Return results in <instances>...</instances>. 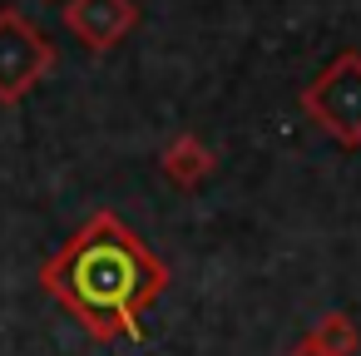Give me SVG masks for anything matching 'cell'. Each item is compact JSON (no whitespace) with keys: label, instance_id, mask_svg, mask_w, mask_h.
Masks as SVG:
<instances>
[{"label":"cell","instance_id":"obj_1","mask_svg":"<svg viewBox=\"0 0 361 356\" xmlns=\"http://www.w3.org/2000/svg\"><path fill=\"white\" fill-rule=\"evenodd\" d=\"M35 282L75 317L90 341L139 346L144 312L169 292V262L114 208H99L65 238L55 257L40 262Z\"/></svg>","mask_w":361,"mask_h":356},{"label":"cell","instance_id":"obj_2","mask_svg":"<svg viewBox=\"0 0 361 356\" xmlns=\"http://www.w3.org/2000/svg\"><path fill=\"white\" fill-rule=\"evenodd\" d=\"M302 114L346 154L361 149V50L331 55L297 94Z\"/></svg>","mask_w":361,"mask_h":356},{"label":"cell","instance_id":"obj_3","mask_svg":"<svg viewBox=\"0 0 361 356\" xmlns=\"http://www.w3.org/2000/svg\"><path fill=\"white\" fill-rule=\"evenodd\" d=\"M60 65L55 40L20 11V6H0V104H25L50 70Z\"/></svg>","mask_w":361,"mask_h":356},{"label":"cell","instance_id":"obj_4","mask_svg":"<svg viewBox=\"0 0 361 356\" xmlns=\"http://www.w3.org/2000/svg\"><path fill=\"white\" fill-rule=\"evenodd\" d=\"M60 20L90 55H109L139 30V0H65Z\"/></svg>","mask_w":361,"mask_h":356},{"label":"cell","instance_id":"obj_5","mask_svg":"<svg viewBox=\"0 0 361 356\" xmlns=\"http://www.w3.org/2000/svg\"><path fill=\"white\" fill-rule=\"evenodd\" d=\"M213 168H218V154L198 139V134H173L164 149H159V173L173 183V188H183V193H193L198 183H208L213 178Z\"/></svg>","mask_w":361,"mask_h":356},{"label":"cell","instance_id":"obj_6","mask_svg":"<svg viewBox=\"0 0 361 356\" xmlns=\"http://www.w3.org/2000/svg\"><path fill=\"white\" fill-rule=\"evenodd\" d=\"M302 341H307L312 351H322V356H356L361 331H356V321H351L346 312H322V317L302 331Z\"/></svg>","mask_w":361,"mask_h":356},{"label":"cell","instance_id":"obj_7","mask_svg":"<svg viewBox=\"0 0 361 356\" xmlns=\"http://www.w3.org/2000/svg\"><path fill=\"white\" fill-rule=\"evenodd\" d=\"M282 356H322V351H312V346H307V341H292V346H287V351H282Z\"/></svg>","mask_w":361,"mask_h":356}]
</instances>
